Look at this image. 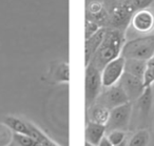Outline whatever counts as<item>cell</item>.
<instances>
[{"instance_id": "cell-28", "label": "cell", "mask_w": 154, "mask_h": 146, "mask_svg": "<svg viewBox=\"0 0 154 146\" xmlns=\"http://www.w3.org/2000/svg\"><path fill=\"white\" fill-rule=\"evenodd\" d=\"M115 146H126V142H122V143H120V144H118V145H115Z\"/></svg>"}, {"instance_id": "cell-7", "label": "cell", "mask_w": 154, "mask_h": 146, "mask_svg": "<svg viewBox=\"0 0 154 146\" xmlns=\"http://www.w3.org/2000/svg\"><path fill=\"white\" fill-rule=\"evenodd\" d=\"M125 62L126 59L122 56L109 62L101 70V82L103 87H110L118 83L125 73Z\"/></svg>"}, {"instance_id": "cell-29", "label": "cell", "mask_w": 154, "mask_h": 146, "mask_svg": "<svg viewBox=\"0 0 154 146\" xmlns=\"http://www.w3.org/2000/svg\"><path fill=\"white\" fill-rule=\"evenodd\" d=\"M85 146H95V145H92V144H90V143H88V142H86Z\"/></svg>"}, {"instance_id": "cell-4", "label": "cell", "mask_w": 154, "mask_h": 146, "mask_svg": "<svg viewBox=\"0 0 154 146\" xmlns=\"http://www.w3.org/2000/svg\"><path fill=\"white\" fill-rule=\"evenodd\" d=\"M103 88L101 72L97 70L94 65L89 63L86 66V87H85V99H86L87 108L96 102Z\"/></svg>"}, {"instance_id": "cell-24", "label": "cell", "mask_w": 154, "mask_h": 146, "mask_svg": "<svg viewBox=\"0 0 154 146\" xmlns=\"http://www.w3.org/2000/svg\"><path fill=\"white\" fill-rule=\"evenodd\" d=\"M97 146H113V144L110 142V140L108 139V137H106L105 136V137L100 140V142H99Z\"/></svg>"}, {"instance_id": "cell-17", "label": "cell", "mask_w": 154, "mask_h": 146, "mask_svg": "<svg viewBox=\"0 0 154 146\" xmlns=\"http://www.w3.org/2000/svg\"><path fill=\"white\" fill-rule=\"evenodd\" d=\"M52 79L58 83H68L70 81V66L66 62H59L52 68Z\"/></svg>"}, {"instance_id": "cell-5", "label": "cell", "mask_w": 154, "mask_h": 146, "mask_svg": "<svg viewBox=\"0 0 154 146\" xmlns=\"http://www.w3.org/2000/svg\"><path fill=\"white\" fill-rule=\"evenodd\" d=\"M128 102H130V100L127 94L125 93L119 83H116L110 87H103L95 103L100 104L111 110Z\"/></svg>"}, {"instance_id": "cell-1", "label": "cell", "mask_w": 154, "mask_h": 146, "mask_svg": "<svg viewBox=\"0 0 154 146\" xmlns=\"http://www.w3.org/2000/svg\"><path fill=\"white\" fill-rule=\"evenodd\" d=\"M126 39V33L119 30H106L105 36L90 63L101 72L109 62L118 58Z\"/></svg>"}, {"instance_id": "cell-2", "label": "cell", "mask_w": 154, "mask_h": 146, "mask_svg": "<svg viewBox=\"0 0 154 146\" xmlns=\"http://www.w3.org/2000/svg\"><path fill=\"white\" fill-rule=\"evenodd\" d=\"M120 56L125 59L147 61L154 56V34L127 40L122 46Z\"/></svg>"}, {"instance_id": "cell-25", "label": "cell", "mask_w": 154, "mask_h": 146, "mask_svg": "<svg viewBox=\"0 0 154 146\" xmlns=\"http://www.w3.org/2000/svg\"><path fill=\"white\" fill-rule=\"evenodd\" d=\"M146 67L149 68V70H154V56H152L150 59H148L147 61H146Z\"/></svg>"}, {"instance_id": "cell-10", "label": "cell", "mask_w": 154, "mask_h": 146, "mask_svg": "<svg viewBox=\"0 0 154 146\" xmlns=\"http://www.w3.org/2000/svg\"><path fill=\"white\" fill-rule=\"evenodd\" d=\"M136 103L139 120H140L141 124L143 125L147 121L148 117H149V114L152 109V105H153V91H152V87L145 88L141 96L136 100Z\"/></svg>"}, {"instance_id": "cell-30", "label": "cell", "mask_w": 154, "mask_h": 146, "mask_svg": "<svg viewBox=\"0 0 154 146\" xmlns=\"http://www.w3.org/2000/svg\"><path fill=\"white\" fill-rule=\"evenodd\" d=\"M150 9H151V10H152V11H153V13H154V3H153V4H152V7H150Z\"/></svg>"}, {"instance_id": "cell-6", "label": "cell", "mask_w": 154, "mask_h": 146, "mask_svg": "<svg viewBox=\"0 0 154 146\" xmlns=\"http://www.w3.org/2000/svg\"><path fill=\"white\" fill-rule=\"evenodd\" d=\"M132 102H128L120 106L111 109L109 122L107 124V129L111 130H126L128 127L130 117L132 114Z\"/></svg>"}, {"instance_id": "cell-19", "label": "cell", "mask_w": 154, "mask_h": 146, "mask_svg": "<svg viewBox=\"0 0 154 146\" xmlns=\"http://www.w3.org/2000/svg\"><path fill=\"white\" fill-rule=\"evenodd\" d=\"M127 1L135 13L141 10L150 9L154 3V0H127Z\"/></svg>"}, {"instance_id": "cell-18", "label": "cell", "mask_w": 154, "mask_h": 146, "mask_svg": "<svg viewBox=\"0 0 154 146\" xmlns=\"http://www.w3.org/2000/svg\"><path fill=\"white\" fill-rule=\"evenodd\" d=\"M150 140V135L147 129L138 130L129 142V146H147Z\"/></svg>"}, {"instance_id": "cell-21", "label": "cell", "mask_w": 154, "mask_h": 146, "mask_svg": "<svg viewBox=\"0 0 154 146\" xmlns=\"http://www.w3.org/2000/svg\"><path fill=\"white\" fill-rule=\"evenodd\" d=\"M14 139L16 140L18 144L20 146H34V144L36 143L34 139L30 136L26 135H21V133H14Z\"/></svg>"}, {"instance_id": "cell-23", "label": "cell", "mask_w": 154, "mask_h": 146, "mask_svg": "<svg viewBox=\"0 0 154 146\" xmlns=\"http://www.w3.org/2000/svg\"><path fill=\"white\" fill-rule=\"evenodd\" d=\"M100 28H101L100 26L95 23V22H92L90 20L86 19V40L90 38L91 36H93Z\"/></svg>"}, {"instance_id": "cell-9", "label": "cell", "mask_w": 154, "mask_h": 146, "mask_svg": "<svg viewBox=\"0 0 154 146\" xmlns=\"http://www.w3.org/2000/svg\"><path fill=\"white\" fill-rule=\"evenodd\" d=\"M86 19L98 24L101 28H107L109 12L100 2H86Z\"/></svg>"}, {"instance_id": "cell-16", "label": "cell", "mask_w": 154, "mask_h": 146, "mask_svg": "<svg viewBox=\"0 0 154 146\" xmlns=\"http://www.w3.org/2000/svg\"><path fill=\"white\" fill-rule=\"evenodd\" d=\"M146 68H147L146 61H143V60L126 59V62H125V73L137 77L139 79H143Z\"/></svg>"}, {"instance_id": "cell-3", "label": "cell", "mask_w": 154, "mask_h": 146, "mask_svg": "<svg viewBox=\"0 0 154 146\" xmlns=\"http://www.w3.org/2000/svg\"><path fill=\"white\" fill-rule=\"evenodd\" d=\"M154 13L151 9L138 11L133 15L128 28L126 31V39H134L137 37L154 34Z\"/></svg>"}, {"instance_id": "cell-26", "label": "cell", "mask_w": 154, "mask_h": 146, "mask_svg": "<svg viewBox=\"0 0 154 146\" xmlns=\"http://www.w3.org/2000/svg\"><path fill=\"white\" fill-rule=\"evenodd\" d=\"M116 1H117V0H106L105 3H103V5H105V7L107 9V11L116 2Z\"/></svg>"}, {"instance_id": "cell-8", "label": "cell", "mask_w": 154, "mask_h": 146, "mask_svg": "<svg viewBox=\"0 0 154 146\" xmlns=\"http://www.w3.org/2000/svg\"><path fill=\"white\" fill-rule=\"evenodd\" d=\"M118 83L122 87L125 93L127 94L130 102L136 101L145 91V87H143V79H139L130 74H127V73L122 74Z\"/></svg>"}, {"instance_id": "cell-20", "label": "cell", "mask_w": 154, "mask_h": 146, "mask_svg": "<svg viewBox=\"0 0 154 146\" xmlns=\"http://www.w3.org/2000/svg\"><path fill=\"white\" fill-rule=\"evenodd\" d=\"M107 137L110 140V142L113 144V146H115L125 141L126 133H125L124 130H111Z\"/></svg>"}, {"instance_id": "cell-14", "label": "cell", "mask_w": 154, "mask_h": 146, "mask_svg": "<svg viewBox=\"0 0 154 146\" xmlns=\"http://www.w3.org/2000/svg\"><path fill=\"white\" fill-rule=\"evenodd\" d=\"M30 128V136L36 141L34 146H59L56 142H54L50 137H48L43 131H41L33 123L28 122Z\"/></svg>"}, {"instance_id": "cell-27", "label": "cell", "mask_w": 154, "mask_h": 146, "mask_svg": "<svg viewBox=\"0 0 154 146\" xmlns=\"http://www.w3.org/2000/svg\"><path fill=\"white\" fill-rule=\"evenodd\" d=\"M106 0H86V2H100V3H105Z\"/></svg>"}, {"instance_id": "cell-15", "label": "cell", "mask_w": 154, "mask_h": 146, "mask_svg": "<svg viewBox=\"0 0 154 146\" xmlns=\"http://www.w3.org/2000/svg\"><path fill=\"white\" fill-rule=\"evenodd\" d=\"M3 122L8 127L13 129L16 133L30 136V128H29L28 122H26V121H22L21 119L15 116H7L3 119Z\"/></svg>"}, {"instance_id": "cell-22", "label": "cell", "mask_w": 154, "mask_h": 146, "mask_svg": "<svg viewBox=\"0 0 154 146\" xmlns=\"http://www.w3.org/2000/svg\"><path fill=\"white\" fill-rule=\"evenodd\" d=\"M154 83V70L146 68L143 76V84L145 88L152 87V84Z\"/></svg>"}, {"instance_id": "cell-12", "label": "cell", "mask_w": 154, "mask_h": 146, "mask_svg": "<svg viewBox=\"0 0 154 146\" xmlns=\"http://www.w3.org/2000/svg\"><path fill=\"white\" fill-rule=\"evenodd\" d=\"M106 33V28H100L95 33L93 36H91L89 39L86 40V46H85V54H86V66L90 63L91 59L98 49L101 41L103 39Z\"/></svg>"}, {"instance_id": "cell-13", "label": "cell", "mask_w": 154, "mask_h": 146, "mask_svg": "<svg viewBox=\"0 0 154 146\" xmlns=\"http://www.w3.org/2000/svg\"><path fill=\"white\" fill-rule=\"evenodd\" d=\"M106 131H107L106 125L97 124L89 121L86 128V142L97 146L100 140L105 137Z\"/></svg>"}, {"instance_id": "cell-11", "label": "cell", "mask_w": 154, "mask_h": 146, "mask_svg": "<svg viewBox=\"0 0 154 146\" xmlns=\"http://www.w3.org/2000/svg\"><path fill=\"white\" fill-rule=\"evenodd\" d=\"M88 109V117L91 122L97 123V124L106 125L107 126L110 119V114L111 110L108 109L107 107L100 105L98 103H94L91 105Z\"/></svg>"}]
</instances>
